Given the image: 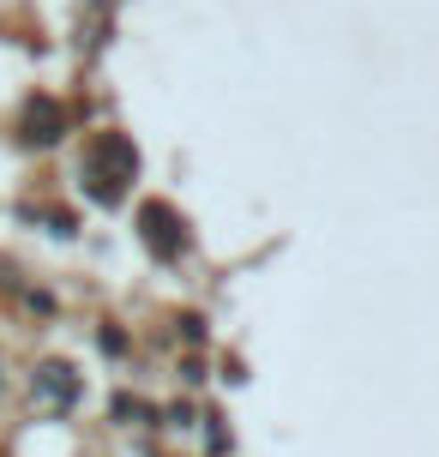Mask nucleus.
Returning a JSON list of instances; mask_svg holds the SVG:
<instances>
[{"label": "nucleus", "instance_id": "obj_1", "mask_svg": "<svg viewBox=\"0 0 439 457\" xmlns=\"http://www.w3.org/2000/svg\"><path fill=\"white\" fill-rule=\"evenodd\" d=\"M145 241H151V247H162V253H181V235H175V217H169V211H145Z\"/></svg>", "mask_w": 439, "mask_h": 457}]
</instances>
